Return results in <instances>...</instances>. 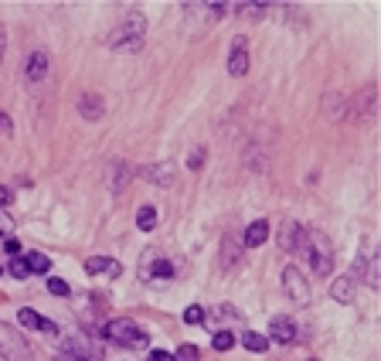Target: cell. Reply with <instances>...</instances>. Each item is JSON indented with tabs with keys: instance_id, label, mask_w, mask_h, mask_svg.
Wrapping results in <instances>:
<instances>
[{
	"instance_id": "obj_1",
	"label": "cell",
	"mask_w": 381,
	"mask_h": 361,
	"mask_svg": "<svg viewBox=\"0 0 381 361\" xmlns=\"http://www.w3.org/2000/svg\"><path fill=\"white\" fill-rule=\"evenodd\" d=\"M143 38H147V17L133 10L116 31H109L106 41H109L112 51H140V48H143Z\"/></svg>"
},
{
	"instance_id": "obj_2",
	"label": "cell",
	"mask_w": 381,
	"mask_h": 361,
	"mask_svg": "<svg viewBox=\"0 0 381 361\" xmlns=\"http://www.w3.org/2000/svg\"><path fill=\"white\" fill-rule=\"evenodd\" d=\"M102 334H106V341H112V345H119V348H147V345H150V334H147L136 321H130V317L106 321Z\"/></svg>"
},
{
	"instance_id": "obj_3",
	"label": "cell",
	"mask_w": 381,
	"mask_h": 361,
	"mask_svg": "<svg viewBox=\"0 0 381 361\" xmlns=\"http://www.w3.org/2000/svg\"><path fill=\"white\" fill-rule=\"evenodd\" d=\"M299 253L310 256V266H313L317 276H330V272H334V246L327 242V235L306 229V239H303V249H299Z\"/></svg>"
},
{
	"instance_id": "obj_4",
	"label": "cell",
	"mask_w": 381,
	"mask_h": 361,
	"mask_svg": "<svg viewBox=\"0 0 381 361\" xmlns=\"http://www.w3.org/2000/svg\"><path fill=\"white\" fill-rule=\"evenodd\" d=\"M283 290L293 303H310V283L299 272V266H286L283 270Z\"/></svg>"
},
{
	"instance_id": "obj_5",
	"label": "cell",
	"mask_w": 381,
	"mask_h": 361,
	"mask_svg": "<svg viewBox=\"0 0 381 361\" xmlns=\"http://www.w3.org/2000/svg\"><path fill=\"white\" fill-rule=\"evenodd\" d=\"M0 355H3L7 361H31L27 345H24L10 327H3V324H0Z\"/></svg>"
},
{
	"instance_id": "obj_6",
	"label": "cell",
	"mask_w": 381,
	"mask_h": 361,
	"mask_svg": "<svg viewBox=\"0 0 381 361\" xmlns=\"http://www.w3.org/2000/svg\"><path fill=\"white\" fill-rule=\"evenodd\" d=\"M351 119H354V123L375 119V86L354 92V99H351Z\"/></svg>"
},
{
	"instance_id": "obj_7",
	"label": "cell",
	"mask_w": 381,
	"mask_h": 361,
	"mask_svg": "<svg viewBox=\"0 0 381 361\" xmlns=\"http://www.w3.org/2000/svg\"><path fill=\"white\" fill-rule=\"evenodd\" d=\"M245 72H249V45H245V38H238L232 45V55H228V75L242 79Z\"/></svg>"
},
{
	"instance_id": "obj_8",
	"label": "cell",
	"mask_w": 381,
	"mask_h": 361,
	"mask_svg": "<svg viewBox=\"0 0 381 361\" xmlns=\"http://www.w3.org/2000/svg\"><path fill=\"white\" fill-rule=\"evenodd\" d=\"M79 113H82V119H102V113H106V102H102V95L99 92H82L79 95Z\"/></svg>"
},
{
	"instance_id": "obj_9",
	"label": "cell",
	"mask_w": 381,
	"mask_h": 361,
	"mask_svg": "<svg viewBox=\"0 0 381 361\" xmlns=\"http://www.w3.org/2000/svg\"><path fill=\"white\" fill-rule=\"evenodd\" d=\"M17 324H21L24 331H45V334H58V324L45 321L41 314H34V310H27V307L17 314Z\"/></svg>"
},
{
	"instance_id": "obj_10",
	"label": "cell",
	"mask_w": 381,
	"mask_h": 361,
	"mask_svg": "<svg viewBox=\"0 0 381 361\" xmlns=\"http://www.w3.org/2000/svg\"><path fill=\"white\" fill-rule=\"evenodd\" d=\"M106 174H109V191H112V194H119V191L130 184V178H133V167H130L126 161H112Z\"/></svg>"
},
{
	"instance_id": "obj_11",
	"label": "cell",
	"mask_w": 381,
	"mask_h": 361,
	"mask_svg": "<svg viewBox=\"0 0 381 361\" xmlns=\"http://www.w3.org/2000/svg\"><path fill=\"white\" fill-rule=\"evenodd\" d=\"M269 338L280 341V345H293L296 341V324L289 317H273L269 321Z\"/></svg>"
},
{
	"instance_id": "obj_12",
	"label": "cell",
	"mask_w": 381,
	"mask_h": 361,
	"mask_svg": "<svg viewBox=\"0 0 381 361\" xmlns=\"http://www.w3.org/2000/svg\"><path fill=\"white\" fill-rule=\"evenodd\" d=\"M24 75H27V82H41L48 75V51H31L27 65H24Z\"/></svg>"
},
{
	"instance_id": "obj_13",
	"label": "cell",
	"mask_w": 381,
	"mask_h": 361,
	"mask_svg": "<svg viewBox=\"0 0 381 361\" xmlns=\"http://www.w3.org/2000/svg\"><path fill=\"white\" fill-rule=\"evenodd\" d=\"M269 232H273V229H269V222H266V218H259V222H252V225L245 229L242 246H245V249H259V246L269 239Z\"/></svg>"
},
{
	"instance_id": "obj_14",
	"label": "cell",
	"mask_w": 381,
	"mask_h": 361,
	"mask_svg": "<svg viewBox=\"0 0 381 361\" xmlns=\"http://www.w3.org/2000/svg\"><path fill=\"white\" fill-rule=\"evenodd\" d=\"M330 296L337 303H354V276H337L330 283Z\"/></svg>"
},
{
	"instance_id": "obj_15",
	"label": "cell",
	"mask_w": 381,
	"mask_h": 361,
	"mask_svg": "<svg viewBox=\"0 0 381 361\" xmlns=\"http://www.w3.org/2000/svg\"><path fill=\"white\" fill-rule=\"evenodd\" d=\"M86 272H106V276H112V279H116V276H119V272H123V266H119V263H116V259H109V256H89V259H86Z\"/></svg>"
},
{
	"instance_id": "obj_16",
	"label": "cell",
	"mask_w": 381,
	"mask_h": 361,
	"mask_svg": "<svg viewBox=\"0 0 381 361\" xmlns=\"http://www.w3.org/2000/svg\"><path fill=\"white\" fill-rule=\"evenodd\" d=\"M143 178L150 180V184H174V164L171 161L167 164H153V167L143 171Z\"/></svg>"
},
{
	"instance_id": "obj_17",
	"label": "cell",
	"mask_w": 381,
	"mask_h": 361,
	"mask_svg": "<svg viewBox=\"0 0 381 361\" xmlns=\"http://www.w3.org/2000/svg\"><path fill=\"white\" fill-rule=\"evenodd\" d=\"M303 239H306V229L303 225H286V235H283V249H303Z\"/></svg>"
},
{
	"instance_id": "obj_18",
	"label": "cell",
	"mask_w": 381,
	"mask_h": 361,
	"mask_svg": "<svg viewBox=\"0 0 381 361\" xmlns=\"http://www.w3.org/2000/svg\"><path fill=\"white\" fill-rule=\"evenodd\" d=\"M143 276L160 283V279H171V276H174V266H171V263L160 256V259H153V266H147V270H143Z\"/></svg>"
},
{
	"instance_id": "obj_19",
	"label": "cell",
	"mask_w": 381,
	"mask_h": 361,
	"mask_svg": "<svg viewBox=\"0 0 381 361\" xmlns=\"http://www.w3.org/2000/svg\"><path fill=\"white\" fill-rule=\"evenodd\" d=\"M136 229H140V232H153V229H157V208H153V205H143V208L136 211Z\"/></svg>"
},
{
	"instance_id": "obj_20",
	"label": "cell",
	"mask_w": 381,
	"mask_h": 361,
	"mask_svg": "<svg viewBox=\"0 0 381 361\" xmlns=\"http://www.w3.org/2000/svg\"><path fill=\"white\" fill-rule=\"evenodd\" d=\"M242 345H245L249 351H256V355H262V351L269 348V338H266V334H259V331H245V338H242Z\"/></svg>"
},
{
	"instance_id": "obj_21",
	"label": "cell",
	"mask_w": 381,
	"mask_h": 361,
	"mask_svg": "<svg viewBox=\"0 0 381 361\" xmlns=\"http://www.w3.org/2000/svg\"><path fill=\"white\" fill-rule=\"evenodd\" d=\"M24 263H27V272H48V270H51V259H48V256H41V253H27V256H24Z\"/></svg>"
},
{
	"instance_id": "obj_22",
	"label": "cell",
	"mask_w": 381,
	"mask_h": 361,
	"mask_svg": "<svg viewBox=\"0 0 381 361\" xmlns=\"http://www.w3.org/2000/svg\"><path fill=\"white\" fill-rule=\"evenodd\" d=\"M211 345H214V351H228V348H235V334H228V331H214Z\"/></svg>"
},
{
	"instance_id": "obj_23",
	"label": "cell",
	"mask_w": 381,
	"mask_h": 361,
	"mask_svg": "<svg viewBox=\"0 0 381 361\" xmlns=\"http://www.w3.org/2000/svg\"><path fill=\"white\" fill-rule=\"evenodd\" d=\"M48 293H51V296H69V283L58 279V276H51V279H48Z\"/></svg>"
},
{
	"instance_id": "obj_24",
	"label": "cell",
	"mask_w": 381,
	"mask_h": 361,
	"mask_svg": "<svg viewBox=\"0 0 381 361\" xmlns=\"http://www.w3.org/2000/svg\"><path fill=\"white\" fill-rule=\"evenodd\" d=\"M201 321H204V307H197V303L184 307V324H201Z\"/></svg>"
},
{
	"instance_id": "obj_25",
	"label": "cell",
	"mask_w": 381,
	"mask_h": 361,
	"mask_svg": "<svg viewBox=\"0 0 381 361\" xmlns=\"http://www.w3.org/2000/svg\"><path fill=\"white\" fill-rule=\"evenodd\" d=\"M10 276H14V279H27V276H31V272H27V263H24V256H17V259L10 263Z\"/></svg>"
},
{
	"instance_id": "obj_26",
	"label": "cell",
	"mask_w": 381,
	"mask_h": 361,
	"mask_svg": "<svg viewBox=\"0 0 381 361\" xmlns=\"http://www.w3.org/2000/svg\"><path fill=\"white\" fill-rule=\"evenodd\" d=\"M201 358V351L194 348V345H184V348H177V355H174V361H197Z\"/></svg>"
},
{
	"instance_id": "obj_27",
	"label": "cell",
	"mask_w": 381,
	"mask_h": 361,
	"mask_svg": "<svg viewBox=\"0 0 381 361\" xmlns=\"http://www.w3.org/2000/svg\"><path fill=\"white\" fill-rule=\"evenodd\" d=\"M14 205V191L7 184H0V208H10Z\"/></svg>"
},
{
	"instance_id": "obj_28",
	"label": "cell",
	"mask_w": 381,
	"mask_h": 361,
	"mask_svg": "<svg viewBox=\"0 0 381 361\" xmlns=\"http://www.w3.org/2000/svg\"><path fill=\"white\" fill-rule=\"evenodd\" d=\"M55 361H93V358H86V355H75V351L62 348V351H58V358H55Z\"/></svg>"
},
{
	"instance_id": "obj_29",
	"label": "cell",
	"mask_w": 381,
	"mask_h": 361,
	"mask_svg": "<svg viewBox=\"0 0 381 361\" xmlns=\"http://www.w3.org/2000/svg\"><path fill=\"white\" fill-rule=\"evenodd\" d=\"M201 164H204V150L197 147V150H194V154H190V157H188V167H194V171H197Z\"/></svg>"
},
{
	"instance_id": "obj_30",
	"label": "cell",
	"mask_w": 381,
	"mask_h": 361,
	"mask_svg": "<svg viewBox=\"0 0 381 361\" xmlns=\"http://www.w3.org/2000/svg\"><path fill=\"white\" fill-rule=\"evenodd\" d=\"M10 130H14V126H10V116L0 109V133H3V137H10Z\"/></svg>"
},
{
	"instance_id": "obj_31",
	"label": "cell",
	"mask_w": 381,
	"mask_h": 361,
	"mask_svg": "<svg viewBox=\"0 0 381 361\" xmlns=\"http://www.w3.org/2000/svg\"><path fill=\"white\" fill-rule=\"evenodd\" d=\"M3 249H7L10 256H17V253H21V242H17V239H7V242H3Z\"/></svg>"
},
{
	"instance_id": "obj_32",
	"label": "cell",
	"mask_w": 381,
	"mask_h": 361,
	"mask_svg": "<svg viewBox=\"0 0 381 361\" xmlns=\"http://www.w3.org/2000/svg\"><path fill=\"white\" fill-rule=\"evenodd\" d=\"M147 361H174V355H167V351H150Z\"/></svg>"
},
{
	"instance_id": "obj_33",
	"label": "cell",
	"mask_w": 381,
	"mask_h": 361,
	"mask_svg": "<svg viewBox=\"0 0 381 361\" xmlns=\"http://www.w3.org/2000/svg\"><path fill=\"white\" fill-rule=\"evenodd\" d=\"M3 48H7V38H3V27H0V62H3Z\"/></svg>"
},
{
	"instance_id": "obj_34",
	"label": "cell",
	"mask_w": 381,
	"mask_h": 361,
	"mask_svg": "<svg viewBox=\"0 0 381 361\" xmlns=\"http://www.w3.org/2000/svg\"><path fill=\"white\" fill-rule=\"evenodd\" d=\"M7 229H10V222H3V218H0V235H7Z\"/></svg>"
},
{
	"instance_id": "obj_35",
	"label": "cell",
	"mask_w": 381,
	"mask_h": 361,
	"mask_svg": "<svg viewBox=\"0 0 381 361\" xmlns=\"http://www.w3.org/2000/svg\"><path fill=\"white\" fill-rule=\"evenodd\" d=\"M310 361H317V358H310Z\"/></svg>"
}]
</instances>
